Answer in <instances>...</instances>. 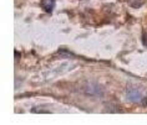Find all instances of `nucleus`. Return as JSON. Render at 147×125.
Masks as SVG:
<instances>
[{
	"mask_svg": "<svg viewBox=\"0 0 147 125\" xmlns=\"http://www.w3.org/2000/svg\"><path fill=\"white\" fill-rule=\"evenodd\" d=\"M41 5L46 11H51L54 9V0H42Z\"/></svg>",
	"mask_w": 147,
	"mask_h": 125,
	"instance_id": "nucleus-1",
	"label": "nucleus"
}]
</instances>
